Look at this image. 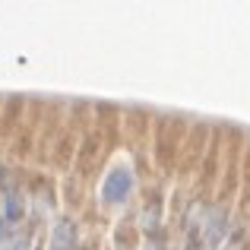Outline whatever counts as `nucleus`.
<instances>
[{
	"label": "nucleus",
	"mask_w": 250,
	"mask_h": 250,
	"mask_svg": "<svg viewBox=\"0 0 250 250\" xmlns=\"http://www.w3.org/2000/svg\"><path fill=\"white\" fill-rule=\"evenodd\" d=\"M130 190H133V174H130L127 168H114L108 177H104L102 196H104V203H124Z\"/></svg>",
	"instance_id": "f257e3e1"
},
{
	"label": "nucleus",
	"mask_w": 250,
	"mask_h": 250,
	"mask_svg": "<svg viewBox=\"0 0 250 250\" xmlns=\"http://www.w3.org/2000/svg\"><path fill=\"white\" fill-rule=\"evenodd\" d=\"M48 250H76V225L70 219H61L54 225V234H51V247Z\"/></svg>",
	"instance_id": "f03ea898"
},
{
	"label": "nucleus",
	"mask_w": 250,
	"mask_h": 250,
	"mask_svg": "<svg viewBox=\"0 0 250 250\" xmlns=\"http://www.w3.org/2000/svg\"><path fill=\"white\" fill-rule=\"evenodd\" d=\"M19 219H22V196L10 190V193H6V209H3V228L16 225Z\"/></svg>",
	"instance_id": "7ed1b4c3"
},
{
	"label": "nucleus",
	"mask_w": 250,
	"mask_h": 250,
	"mask_svg": "<svg viewBox=\"0 0 250 250\" xmlns=\"http://www.w3.org/2000/svg\"><path fill=\"white\" fill-rule=\"evenodd\" d=\"M187 250H203V247H196V241H190V244H187Z\"/></svg>",
	"instance_id": "20e7f679"
},
{
	"label": "nucleus",
	"mask_w": 250,
	"mask_h": 250,
	"mask_svg": "<svg viewBox=\"0 0 250 250\" xmlns=\"http://www.w3.org/2000/svg\"><path fill=\"white\" fill-rule=\"evenodd\" d=\"M228 250H238V247H228Z\"/></svg>",
	"instance_id": "39448f33"
}]
</instances>
